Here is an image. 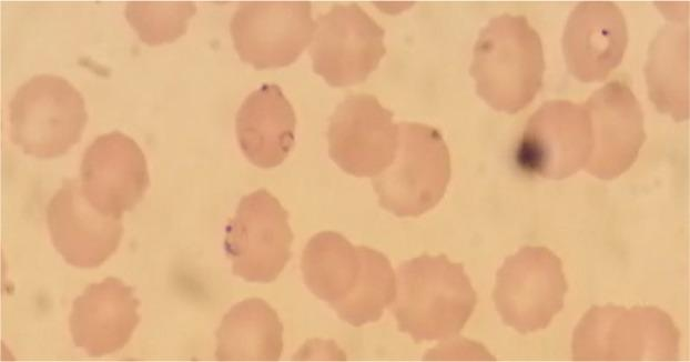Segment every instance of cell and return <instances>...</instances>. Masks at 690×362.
<instances>
[{
    "instance_id": "19",
    "label": "cell",
    "mask_w": 690,
    "mask_h": 362,
    "mask_svg": "<svg viewBox=\"0 0 690 362\" xmlns=\"http://www.w3.org/2000/svg\"><path fill=\"white\" fill-rule=\"evenodd\" d=\"M301 269L308 290L333 308L357 285L362 269L361 247H354L338 232H319L307 242Z\"/></svg>"
},
{
    "instance_id": "2",
    "label": "cell",
    "mask_w": 690,
    "mask_h": 362,
    "mask_svg": "<svg viewBox=\"0 0 690 362\" xmlns=\"http://www.w3.org/2000/svg\"><path fill=\"white\" fill-rule=\"evenodd\" d=\"M545 67L540 37L527 18L504 13L480 31L469 73L487 104L511 114L536 97Z\"/></svg>"
},
{
    "instance_id": "18",
    "label": "cell",
    "mask_w": 690,
    "mask_h": 362,
    "mask_svg": "<svg viewBox=\"0 0 690 362\" xmlns=\"http://www.w3.org/2000/svg\"><path fill=\"white\" fill-rule=\"evenodd\" d=\"M283 325L264 300L250 298L233 305L216 331L219 361H276L283 351Z\"/></svg>"
},
{
    "instance_id": "3",
    "label": "cell",
    "mask_w": 690,
    "mask_h": 362,
    "mask_svg": "<svg viewBox=\"0 0 690 362\" xmlns=\"http://www.w3.org/2000/svg\"><path fill=\"white\" fill-rule=\"evenodd\" d=\"M680 333L656 306L593 305L575 328V361H673Z\"/></svg>"
},
{
    "instance_id": "13",
    "label": "cell",
    "mask_w": 690,
    "mask_h": 362,
    "mask_svg": "<svg viewBox=\"0 0 690 362\" xmlns=\"http://www.w3.org/2000/svg\"><path fill=\"white\" fill-rule=\"evenodd\" d=\"M80 172L81 189L89 203L114 217L132 210L150 182L142 149L120 131L94 139L84 151Z\"/></svg>"
},
{
    "instance_id": "10",
    "label": "cell",
    "mask_w": 690,
    "mask_h": 362,
    "mask_svg": "<svg viewBox=\"0 0 690 362\" xmlns=\"http://www.w3.org/2000/svg\"><path fill=\"white\" fill-rule=\"evenodd\" d=\"M310 2H247L230 21L234 48L257 70L286 67L311 43L316 23Z\"/></svg>"
},
{
    "instance_id": "15",
    "label": "cell",
    "mask_w": 690,
    "mask_h": 362,
    "mask_svg": "<svg viewBox=\"0 0 690 362\" xmlns=\"http://www.w3.org/2000/svg\"><path fill=\"white\" fill-rule=\"evenodd\" d=\"M627 43L626 19L616 3L580 2L562 36L566 67L581 82L602 81L620 64Z\"/></svg>"
},
{
    "instance_id": "1",
    "label": "cell",
    "mask_w": 690,
    "mask_h": 362,
    "mask_svg": "<svg viewBox=\"0 0 690 362\" xmlns=\"http://www.w3.org/2000/svg\"><path fill=\"white\" fill-rule=\"evenodd\" d=\"M476 303V292L463 264L444 254H423L398 269L393 313L398 330L416 343L456 335Z\"/></svg>"
},
{
    "instance_id": "17",
    "label": "cell",
    "mask_w": 690,
    "mask_h": 362,
    "mask_svg": "<svg viewBox=\"0 0 690 362\" xmlns=\"http://www.w3.org/2000/svg\"><path fill=\"white\" fill-rule=\"evenodd\" d=\"M296 117L282 89L264 83L241 104L235 130L240 148L251 163L263 169L281 164L295 141Z\"/></svg>"
},
{
    "instance_id": "4",
    "label": "cell",
    "mask_w": 690,
    "mask_h": 362,
    "mask_svg": "<svg viewBox=\"0 0 690 362\" xmlns=\"http://www.w3.org/2000/svg\"><path fill=\"white\" fill-rule=\"evenodd\" d=\"M9 109L12 142L41 159L67 153L80 141L88 121L81 92L54 74H38L21 84Z\"/></svg>"
},
{
    "instance_id": "12",
    "label": "cell",
    "mask_w": 690,
    "mask_h": 362,
    "mask_svg": "<svg viewBox=\"0 0 690 362\" xmlns=\"http://www.w3.org/2000/svg\"><path fill=\"white\" fill-rule=\"evenodd\" d=\"M591 125L592 147L585 170L600 180L625 173L646 140L643 113L628 84L611 81L584 103Z\"/></svg>"
},
{
    "instance_id": "22",
    "label": "cell",
    "mask_w": 690,
    "mask_h": 362,
    "mask_svg": "<svg viewBox=\"0 0 690 362\" xmlns=\"http://www.w3.org/2000/svg\"><path fill=\"white\" fill-rule=\"evenodd\" d=\"M195 11L193 2H129L124 13L142 42L159 46L183 36Z\"/></svg>"
},
{
    "instance_id": "8",
    "label": "cell",
    "mask_w": 690,
    "mask_h": 362,
    "mask_svg": "<svg viewBox=\"0 0 690 362\" xmlns=\"http://www.w3.org/2000/svg\"><path fill=\"white\" fill-rule=\"evenodd\" d=\"M591 147L590 118L585 104L551 100L529 118L515 161L528 174L562 180L585 169Z\"/></svg>"
},
{
    "instance_id": "5",
    "label": "cell",
    "mask_w": 690,
    "mask_h": 362,
    "mask_svg": "<svg viewBox=\"0 0 690 362\" xmlns=\"http://www.w3.org/2000/svg\"><path fill=\"white\" fill-rule=\"evenodd\" d=\"M450 171L449 151L437 129L400 122L395 157L372 183L382 208L400 218L418 217L442 200Z\"/></svg>"
},
{
    "instance_id": "6",
    "label": "cell",
    "mask_w": 690,
    "mask_h": 362,
    "mask_svg": "<svg viewBox=\"0 0 690 362\" xmlns=\"http://www.w3.org/2000/svg\"><path fill=\"white\" fill-rule=\"evenodd\" d=\"M566 292L561 260L545 247L526 245L497 271L493 300L503 322L526 334L550 324Z\"/></svg>"
},
{
    "instance_id": "11",
    "label": "cell",
    "mask_w": 690,
    "mask_h": 362,
    "mask_svg": "<svg viewBox=\"0 0 690 362\" xmlns=\"http://www.w3.org/2000/svg\"><path fill=\"white\" fill-rule=\"evenodd\" d=\"M331 159L354 177H376L393 161L398 124L376 97H347L332 114L327 129Z\"/></svg>"
},
{
    "instance_id": "20",
    "label": "cell",
    "mask_w": 690,
    "mask_h": 362,
    "mask_svg": "<svg viewBox=\"0 0 690 362\" xmlns=\"http://www.w3.org/2000/svg\"><path fill=\"white\" fill-rule=\"evenodd\" d=\"M645 71L649 97L657 110L677 121L687 120L688 27L666 26L658 33Z\"/></svg>"
},
{
    "instance_id": "9",
    "label": "cell",
    "mask_w": 690,
    "mask_h": 362,
    "mask_svg": "<svg viewBox=\"0 0 690 362\" xmlns=\"http://www.w3.org/2000/svg\"><path fill=\"white\" fill-rule=\"evenodd\" d=\"M313 71L332 87L363 82L386 53L385 30L357 4H335L315 21Z\"/></svg>"
},
{
    "instance_id": "21",
    "label": "cell",
    "mask_w": 690,
    "mask_h": 362,
    "mask_svg": "<svg viewBox=\"0 0 690 362\" xmlns=\"http://www.w3.org/2000/svg\"><path fill=\"white\" fill-rule=\"evenodd\" d=\"M359 247L362 269L357 285L333 306L338 316L353 326L379 320L396 295V276L388 258L377 250Z\"/></svg>"
},
{
    "instance_id": "16",
    "label": "cell",
    "mask_w": 690,
    "mask_h": 362,
    "mask_svg": "<svg viewBox=\"0 0 690 362\" xmlns=\"http://www.w3.org/2000/svg\"><path fill=\"white\" fill-rule=\"evenodd\" d=\"M139 305L134 289L118 278L88 285L69 318L74 345L92 358L123 349L140 322Z\"/></svg>"
},
{
    "instance_id": "14",
    "label": "cell",
    "mask_w": 690,
    "mask_h": 362,
    "mask_svg": "<svg viewBox=\"0 0 690 362\" xmlns=\"http://www.w3.org/2000/svg\"><path fill=\"white\" fill-rule=\"evenodd\" d=\"M47 223L55 250L75 268L92 269L104 263L118 249L122 217L94 209L81 184L64 180L47 207Z\"/></svg>"
},
{
    "instance_id": "7",
    "label": "cell",
    "mask_w": 690,
    "mask_h": 362,
    "mask_svg": "<svg viewBox=\"0 0 690 362\" xmlns=\"http://www.w3.org/2000/svg\"><path fill=\"white\" fill-rule=\"evenodd\" d=\"M288 213L267 190L244 195L225 228L224 250L232 271L248 282L274 281L291 258Z\"/></svg>"
}]
</instances>
